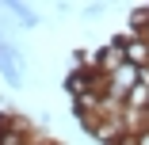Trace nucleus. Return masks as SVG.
I'll return each mask as SVG.
<instances>
[{
  "instance_id": "f257e3e1",
  "label": "nucleus",
  "mask_w": 149,
  "mask_h": 145,
  "mask_svg": "<svg viewBox=\"0 0 149 145\" xmlns=\"http://www.w3.org/2000/svg\"><path fill=\"white\" fill-rule=\"evenodd\" d=\"M23 73H27V61L15 42H0V76H4L8 88H23Z\"/></svg>"
},
{
  "instance_id": "f03ea898",
  "label": "nucleus",
  "mask_w": 149,
  "mask_h": 145,
  "mask_svg": "<svg viewBox=\"0 0 149 145\" xmlns=\"http://www.w3.org/2000/svg\"><path fill=\"white\" fill-rule=\"evenodd\" d=\"M88 134H92L100 145H118V141H123L126 137V126H123V114H115V119H100L92 130H88Z\"/></svg>"
},
{
  "instance_id": "7ed1b4c3",
  "label": "nucleus",
  "mask_w": 149,
  "mask_h": 145,
  "mask_svg": "<svg viewBox=\"0 0 149 145\" xmlns=\"http://www.w3.org/2000/svg\"><path fill=\"white\" fill-rule=\"evenodd\" d=\"M8 12H12V19L19 23V31H35V27L42 23V15L31 8V4H19V0H8V4H4Z\"/></svg>"
},
{
  "instance_id": "20e7f679",
  "label": "nucleus",
  "mask_w": 149,
  "mask_h": 145,
  "mask_svg": "<svg viewBox=\"0 0 149 145\" xmlns=\"http://www.w3.org/2000/svg\"><path fill=\"white\" fill-rule=\"evenodd\" d=\"M123 38H126V61L138 65V69H145V65H149V42H145L141 35H130V31H126Z\"/></svg>"
},
{
  "instance_id": "39448f33",
  "label": "nucleus",
  "mask_w": 149,
  "mask_h": 145,
  "mask_svg": "<svg viewBox=\"0 0 149 145\" xmlns=\"http://www.w3.org/2000/svg\"><path fill=\"white\" fill-rule=\"evenodd\" d=\"M126 107L130 111H149V84H138V88L126 96Z\"/></svg>"
},
{
  "instance_id": "423d86ee",
  "label": "nucleus",
  "mask_w": 149,
  "mask_h": 145,
  "mask_svg": "<svg viewBox=\"0 0 149 145\" xmlns=\"http://www.w3.org/2000/svg\"><path fill=\"white\" fill-rule=\"evenodd\" d=\"M100 12H103V4H84V8H80V15H84V19H96Z\"/></svg>"
},
{
  "instance_id": "0eeeda50",
  "label": "nucleus",
  "mask_w": 149,
  "mask_h": 145,
  "mask_svg": "<svg viewBox=\"0 0 149 145\" xmlns=\"http://www.w3.org/2000/svg\"><path fill=\"white\" fill-rule=\"evenodd\" d=\"M138 35H141V38H145V42H149V23H145V27H141V31H138Z\"/></svg>"
},
{
  "instance_id": "6e6552de",
  "label": "nucleus",
  "mask_w": 149,
  "mask_h": 145,
  "mask_svg": "<svg viewBox=\"0 0 149 145\" xmlns=\"http://www.w3.org/2000/svg\"><path fill=\"white\" fill-rule=\"evenodd\" d=\"M118 145H138V137H123V141H118Z\"/></svg>"
}]
</instances>
